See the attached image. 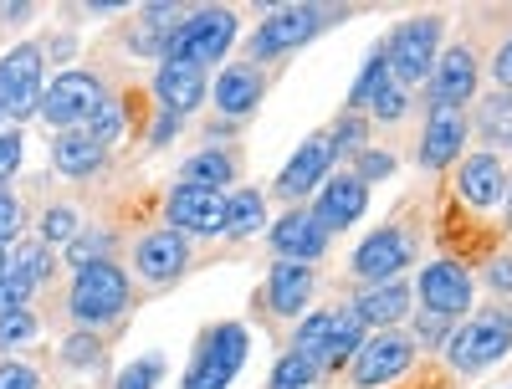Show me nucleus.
<instances>
[{"label": "nucleus", "mask_w": 512, "mask_h": 389, "mask_svg": "<svg viewBox=\"0 0 512 389\" xmlns=\"http://www.w3.org/2000/svg\"><path fill=\"white\" fill-rule=\"evenodd\" d=\"M128 308V277L113 267V262H93V267H82L77 282H72V313L82 323H108Z\"/></svg>", "instance_id": "1"}, {"label": "nucleus", "mask_w": 512, "mask_h": 389, "mask_svg": "<svg viewBox=\"0 0 512 389\" xmlns=\"http://www.w3.org/2000/svg\"><path fill=\"white\" fill-rule=\"evenodd\" d=\"M231 36H236V16L231 11H221V6L216 11H195L190 21L175 26V36H169V57L205 67V62H216L231 47Z\"/></svg>", "instance_id": "2"}, {"label": "nucleus", "mask_w": 512, "mask_h": 389, "mask_svg": "<svg viewBox=\"0 0 512 389\" xmlns=\"http://www.w3.org/2000/svg\"><path fill=\"white\" fill-rule=\"evenodd\" d=\"M241 359H246V328L241 323H221L200 343V354H195V364L185 374V389H226L236 379Z\"/></svg>", "instance_id": "3"}, {"label": "nucleus", "mask_w": 512, "mask_h": 389, "mask_svg": "<svg viewBox=\"0 0 512 389\" xmlns=\"http://www.w3.org/2000/svg\"><path fill=\"white\" fill-rule=\"evenodd\" d=\"M512 349V318L507 313H482V318H472L461 333H451V364L456 369H487V364H497L502 354Z\"/></svg>", "instance_id": "4"}, {"label": "nucleus", "mask_w": 512, "mask_h": 389, "mask_svg": "<svg viewBox=\"0 0 512 389\" xmlns=\"http://www.w3.org/2000/svg\"><path fill=\"white\" fill-rule=\"evenodd\" d=\"M436 36L441 26L436 21H405L395 36H390V52H384V62H390L395 82H425L436 72Z\"/></svg>", "instance_id": "5"}, {"label": "nucleus", "mask_w": 512, "mask_h": 389, "mask_svg": "<svg viewBox=\"0 0 512 389\" xmlns=\"http://www.w3.org/2000/svg\"><path fill=\"white\" fill-rule=\"evenodd\" d=\"M103 88H98V77L88 72H62L52 82V93H41V113H47L57 128H77V123H93V113L103 108Z\"/></svg>", "instance_id": "6"}, {"label": "nucleus", "mask_w": 512, "mask_h": 389, "mask_svg": "<svg viewBox=\"0 0 512 389\" xmlns=\"http://www.w3.org/2000/svg\"><path fill=\"white\" fill-rule=\"evenodd\" d=\"M410 359H415V343H410L405 333L384 328L379 338H364V349H359V359H354V384H359V389L390 384V379H400V374L410 369Z\"/></svg>", "instance_id": "7"}, {"label": "nucleus", "mask_w": 512, "mask_h": 389, "mask_svg": "<svg viewBox=\"0 0 512 389\" xmlns=\"http://www.w3.org/2000/svg\"><path fill=\"white\" fill-rule=\"evenodd\" d=\"M323 11L318 6H282L272 11L262 26H256V41H251V52L256 57H282V52H297L303 41L318 31Z\"/></svg>", "instance_id": "8"}, {"label": "nucleus", "mask_w": 512, "mask_h": 389, "mask_svg": "<svg viewBox=\"0 0 512 389\" xmlns=\"http://www.w3.org/2000/svg\"><path fill=\"white\" fill-rule=\"evenodd\" d=\"M0 108H11V118H26L41 108V52L16 47L0 62Z\"/></svg>", "instance_id": "9"}, {"label": "nucleus", "mask_w": 512, "mask_h": 389, "mask_svg": "<svg viewBox=\"0 0 512 389\" xmlns=\"http://www.w3.org/2000/svg\"><path fill=\"white\" fill-rule=\"evenodd\" d=\"M226 195L221 190H195V185H180L169 195V231H195V236H216L226 231Z\"/></svg>", "instance_id": "10"}, {"label": "nucleus", "mask_w": 512, "mask_h": 389, "mask_svg": "<svg viewBox=\"0 0 512 389\" xmlns=\"http://www.w3.org/2000/svg\"><path fill=\"white\" fill-rule=\"evenodd\" d=\"M472 302V277H466L456 262H436L420 272V308L436 318H456Z\"/></svg>", "instance_id": "11"}, {"label": "nucleus", "mask_w": 512, "mask_h": 389, "mask_svg": "<svg viewBox=\"0 0 512 389\" xmlns=\"http://www.w3.org/2000/svg\"><path fill=\"white\" fill-rule=\"evenodd\" d=\"M323 241H328V231H323V221L313 210H292V215H282V221L272 226V246H277V256L282 262H313V256H323Z\"/></svg>", "instance_id": "12"}, {"label": "nucleus", "mask_w": 512, "mask_h": 389, "mask_svg": "<svg viewBox=\"0 0 512 389\" xmlns=\"http://www.w3.org/2000/svg\"><path fill=\"white\" fill-rule=\"evenodd\" d=\"M154 93H159L164 113H180V118H185V113L205 98V67L164 57V67H159V77H154Z\"/></svg>", "instance_id": "13"}, {"label": "nucleus", "mask_w": 512, "mask_h": 389, "mask_svg": "<svg viewBox=\"0 0 512 389\" xmlns=\"http://www.w3.org/2000/svg\"><path fill=\"white\" fill-rule=\"evenodd\" d=\"M405 262H410V236H405V231H379V236H369V241L359 246L354 272L369 277V282H390Z\"/></svg>", "instance_id": "14"}, {"label": "nucleus", "mask_w": 512, "mask_h": 389, "mask_svg": "<svg viewBox=\"0 0 512 389\" xmlns=\"http://www.w3.org/2000/svg\"><path fill=\"white\" fill-rule=\"evenodd\" d=\"M364 200H369V190H364L359 175H333L313 215L323 221V231H344V226H354L364 215Z\"/></svg>", "instance_id": "15"}, {"label": "nucleus", "mask_w": 512, "mask_h": 389, "mask_svg": "<svg viewBox=\"0 0 512 389\" xmlns=\"http://www.w3.org/2000/svg\"><path fill=\"white\" fill-rule=\"evenodd\" d=\"M185 256H190V246H185L180 231H154V236L139 241L134 262H139V272H144L149 282H169V277L185 272Z\"/></svg>", "instance_id": "16"}, {"label": "nucleus", "mask_w": 512, "mask_h": 389, "mask_svg": "<svg viewBox=\"0 0 512 389\" xmlns=\"http://www.w3.org/2000/svg\"><path fill=\"white\" fill-rule=\"evenodd\" d=\"M461 139H466L461 113L456 108H436L431 123H425V139H420V164L425 169H446L461 154Z\"/></svg>", "instance_id": "17"}, {"label": "nucleus", "mask_w": 512, "mask_h": 389, "mask_svg": "<svg viewBox=\"0 0 512 389\" xmlns=\"http://www.w3.org/2000/svg\"><path fill=\"white\" fill-rule=\"evenodd\" d=\"M333 139H308L303 149H297V159L282 169V180H277V190L282 195H308L323 175H328V169H333Z\"/></svg>", "instance_id": "18"}, {"label": "nucleus", "mask_w": 512, "mask_h": 389, "mask_svg": "<svg viewBox=\"0 0 512 389\" xmlns=\"http://www.w3.org/2000/svg\"><path fill=\"white\" fill-rule=\"evenodd\" d=\"M477 93V62H472V52L466 47H451L446 57H441V67H436V108H456V103H466Z\"/></svg>", "instance_id": "19"}, {"label": "nucleus", "mask_w": 512, "mask_h": 389, "mask_svg": "<svg viewBox=\"0 0 512 389\" xmlns=\"http://www.w3.org/2000/svg\"><path fill=\"white\" fill-rule=\"evenodd\" d=\"M308 297H313V267H303V262H277V267H272V277H267V302H272V313L292 318Z\"/></svg>", "instance_id": "20"}, {"label": "nucleus", "mask_w": 512, "mask_h": 389, "mask_svg": "<svg viewBox=\"0 0 512 389\" xmlns=\"http://www.w3.org/2000/svg\"><path fill=\"white\" fill-rule=\"evenodd\" d=\"M456 185H461V200H466V205H492V200L502 195V164H497L492 154L466 159L461 175H456Z\"/></svg>", "instance_id": "21"}, {"label": "nucleus", "mask_w": 512, "mask_h": 389, "mask_svg": "<svg viewBox=\"0 0 512 389\" xmlns=\"http://www.w3.org/2000/svg\"><path fill=\"white\" fill-rule=\"evenodd\" d=\"M52 159H57V169L62 175H72V180H82V175H93V169L103 164V144L93 139V134H62L57 144H52Z\"/></svg>", "instance_id": "22"}, {"label": "nucleus", "mask_w": 512, "mask_h": 389, "mask_svg": "<svg viewBox=\"0 0 512 389\" xmlns=\"http://www.w3.org/2000/svg\"><path fill=\"white\" fill-rule=\"evenodd\" d=\"M256 98H262V77H256V67H231V72H221V82H216V108L221 113H251L256 108Z\"/></svg>", "instance_id": "23"}, {"label": "nucleus", "mask_w": 512, "mask_h": 389, "mask_svg": "<svg viewBox=\"0 0 512 389\" xmlns=\"http://www.w3.org/2000/svg\"><path fill=\"white\" fill-rule=\"evenodd\" d=\"M405 308H410V292H405L400 282H374V287L359 292V302H354V313H359L364 323H395Z\"/></svg>", "instance_id": "24"}, {"label": "nucleus", "mask_w": 512, "mask_h": 389, "mask_svg": "<svg viewBox=\"0 0 512 389\" xmlns=\"http://www.w3.org/2000/svg\"><path fill=\"white\" fill-rule=\"evenodd\" d=\"M231 175H236L231 154H216V149H205V154L185 159V169H180V185H195V190H221V185H226Z\"/></svg>", "instance_id": "25"}, {"label": "nucleus", "mask_w": 512, "mask_h": 389, "mask_svg": "<svg viewBox=\"0 0 512 389\" xmlns=\"http://www.w3.org/2000/svg\"><path fill=\"white\" fill-rule=\"evenodd\" d=\"M297 354L313 359V364H328V354H333V313H313L303 328H297Z\"/></svg>", "instance_id": "26"}, {"label": "nucleus", "mask_w": 512, "mask_h": 389, "mask_svg": "<svg viewBox=\"0 0 512 389\" xmlns=\"http://www.w3.org/2000/svg\"><path fill=\"white\" fill-rule=\"evenodd\" d=\"M477 134H482L487 144H512V93H497V98L482 103Z\"/></svg>", "instance_id": "27"}, {"label": "nucleus", "mask_w": 512, "mask_h": 389, "mask_svg": "<svg viewBox=\"0 0 512 389\" xmlns=\"http://www.w3.org/2000/svg\"><path fill=\"white\" fill-rule=\"evenodd\" d=\"M251 231H262V195L241 190V195L226 205V236H251Z\"/></svg>", "instance_id": "28"}, {"label": "nucleus", "mask_w": 512, "mask_h": 389, "mask_svg": "<svg viewBox=\"0 0 512 389\" xmlns=\"http://www.w3.org/2000/svg\"><path fill=\"white\" fill-rule=\"evenodd\" d=\"M359 338H364V318L354 308L349 313H333V354H328V364H344L359 349Z\"/></svg>", "instance_id": "29"}, {"label": "nucleus", "mask_w": 512, "mask_h": 389, "mask_svg": "<svg viewBox=\"0 0 512 389\" xmlns=\"http://www.w3.org/2000/svg\"><path fill=\"white\" fill-rule=\"evenodd\" d=\"M313 374H318V364L292 349V354L272 369V384H267V389H313Z\"/></svg>", "instance_id": "30"}, {"label": "nucleus", "mask_w": 512, "mask_h": 389, "mask_svg": "<svg viewBox=\"0 0 512 389\" xmlns=\"http://www.w3.org/2000/svg\"><path fill=\"white\" fill-rule=\"evenodd\" d=\"M390 77H395V72H390V62H384V52H379V57H369V62H364V72H359V82H354V108H369Z\"/></svg>", "instance_id": "31"}, {"label": "nucleus", "mask_w": 512, "mask_h": 389, "mask_svg": "<svg viewBox=\"0 0 512 389\" xmlns=\"http://www.w3.org/2000/svg\"><path fill=\"white\" fill-rule=\"evenodd\" d=\"M11 267H16V272H26L31 282H41V277L52 272V251H47V241H26V246L11 256Z\"/></svg>", "instance_id": "32"}, {"label": "nucleus", "mask_w": 512, "mask_h": 389, "mask_svg": "<svg viewBox=\"0 0 512 389\" xmlns=\"http://www.w3.org/2000/svg\"><path fill=\"white\" fill-rule=\"evenodd\" d=\"M36 338V318L21 308V313H0V349H16V343H31Z\"/></svg>", "instance_id": "33"}, {"label": "nucleus", "mask_w": 512, "mask_h": 389, "mask_svg": "<svg viewBox=\"0 0 512 389\" xmlns=\"http://www.w3.org/2000/svg\"><path fill=\"white\" fill-rule=\"evenodd\" d=\"M31 287H36V282H31L26 272L11 267L6 282H0V313H21V308H26V297H31Z\"/></svg>", "instance_id": "34"}, {"label": "nucleus", "mask_w": 512, "mask_h": 389, "mask_svg": "<svg viewBox=\"0 0 512 389\" xmlns=\"http://www.w3.org/2000/svg\"><path fill=\"white\" fill-rule=\"evenodd\" d=\"M41 236H47V241H72V236H77V210H67V205L47 210V221H41Z\"/></svg>", "instance_id": "35"}, {"label": "nucleus", "mask_w": 512, "mask_h": 389, "mask_svg": "<svg viewBox=\"0 0 512 389\" xmlns=\"http://www.w3.org/2000/svg\"><path fill=\"white\" fill-rule=\"evenodd\" d=\"M118 123H123V118H118V108H113V103H103V108L93 113V123H88V134H93V139L108 149V144L118 139Z\"/></svg>", "instance_id": "36"}, {"label": "nucleus", "mask_w": 512, "mask_h": 389, "mask_svg": "<svg viewBox=\"0 0 512 389\" xmlns=\"http://www.w3.org/2000/svg\"><path fill=\"white\" fill-rule=\"evenodd\" d=\"M154 379H159V359H144L118 374V389H154Z\"/></svg>", "instance_id": "37"}, {"label": "nucleus", "mask_w": 512, "mask_h": 389, "mask_svg": "<svg viewBox=\"0 0 512 389\" xmlns=\"http://www.w3.org/2000/svg\"><path fill=\"white\" fill-rule=\"evenodd\" d=\"M16 231H21V205H16V195L0 190V246H6Z\"/></svg>", "instance_id": "38"}, {"label": "nucleus", "mask_w": 512, "mask_h": 389, "mask_svg": "<svg viewBox=\"0 0 512 389\" xmlns=\"http://www.w3.org/2000/svg\"><path fill=\"white\" fill-rule=\"evenodd\" d=\"M16 164H21V134H0V180L16 175Z\"/></svg>", "instance_id": "39"}, {"label": "nucleus", "mask_w": 512, "mask_h": 389, "mask_svg": "<svg viewBox=\"0 0 512 389\" xmlns=\"http://www.w3.org/2000/svg\"><path fill=\"white\" fill-rule=\"evenodd\" d=\"M0 389H36V374L26 364H0Z\"/></svg>", "instance_id": "40"}, {"label": "nucleus", "mask_w": 512, "mask_h": 389, "mask_svg": "<svg viewBox=\"0 0 512 389\" xmlns=\"http://www.w3.org/2000/svg\"><path fill=\"white\" fill-rule=\"evenodd\" d=\"M390 169H395L390 154H364V159H359V180H384Z\"/></svg>", "instance_id": "41"}, {"label": "nucleus", "mask_w": 512, "mask_h": 389, "mask_svg": "<svg viewBox=\"0 0 512 389\" xmlns=\"http://www.w3.org/2000/svg\"><path fill=\"white\" fill-rule=\"evenodd\" d=\"M364 144V118H344V128L333 134V149H354Z\"/></svg>", "instance_id": "42"}, {"label": "nucleus", "mask_w": 512, "mask_h": 389, "mask_svg": "<svg viewBox=\"0 0 512 389\" xmlns=\"http://www.w3.org/2000/svg\"><path fill=\"white\" fill-rule=\"evenodd\" d=\"M487 282H492L497 292H512V256H502V262L487 267Z\"/></svg>", "instance_id": "43"}, {"label": "nucleus", "mask_w": 512, "mask_h": 389, "mask_svg": "<svg viewBox=\"0 0 512 389\" xmlns=\"http://www.w3.org/2000/svg\"><path fill=\"white\" fill-rule=\"evenodd\" d=\"M180 134V113H159V123H154V144H169Z\"/></svg>", "instance_id": "44"}, {"label": "nucleus", "mask_w": 512, "mask_h": 389, "mask_svg": "<svg viewBox=\"0 0 512 389\" xmlns=\"http://www.w3.org/2000/svg\"><path fill=\"white\" fill-rule=\"evenodd\" d=\"M420 333H425V343H441V338H446V318L425 313V318H420Z\"/></svg>", "instance_id": "45"}, {"label": "nucleus", "mask_w": 512, "mask_h": 389, "mask_svg": "<svg viewBox=\"0 0 512 389\" xmlns=\"http://www.w3.org/2000/svg\"><path fill=\"white\" fill-rule=\"evenodd\" d=\"M497 82H502V88H512V41L497 52Z\"/></svg>", "instance_id": "46"}, {"label": "nucleus", "mask_w": 512, "mask_h": 389, "mask_svg": "<svg viewBox=\"0 0 512 389\" xmlns=\"http://www.w3.org/2000/svg\"><path fill=\"white\" fill-rule=\"evenodd\" d=\"M31 6H21V0H16V6H0V21H21Z\"/></svg>", "instance_id": "47"}, {"label": "nucleus", "mask_w": 512, "mask_h": 389, "mask_svg": "<svg viewBox=\"0 0 512 389\" xmlns=\"http://www.w3.org/2000/svg\"><path fill=\"white\" fill-rule=\"evenodd\" d=\"M6 272H11V256H6V246H0V282H6Z\"/></svg>", "instance_id": "48"}]
</instances>
